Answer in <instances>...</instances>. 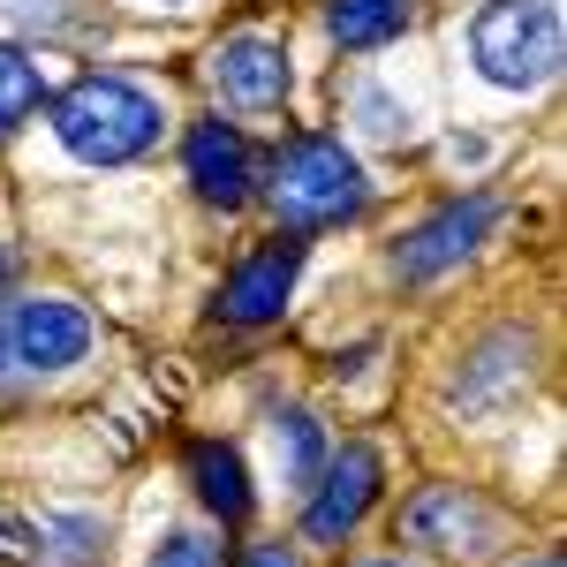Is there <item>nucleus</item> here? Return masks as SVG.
Returning <instances> with one entry per match:
<instances>
[{
  "mask_svg": "<svg viewBox=\"0 0 567 567\" xmlns=\"http://www.w3.org/2000/svg\"><path fill=\"white\" fill-rule=\"evenodd\" d=\"M53 136L84 167H130L167 136V106L130 76H76L53 99Z\"/></svg>",
  "mask_w": 567,
  "mask_h": 567,
  "instance_id": "obj_1",
  "label": "nucleus"
},
{
  "mask_svg": "<svg viewBox=\"0 0 567 567\" xmlns=\"http://www.w3.org/2000/svg\"><path fill=\"white\" fill-rule=\"evenodd\" d=\"M470 61L492 91H545L560 76V8L553 0H484L470 16Z\"/></svg>",
  "mask_w": 567,
  "mask_h": 567,
  "instance_id": "obj_2",
  "label": "nucleus"
},
{
  "mask_svg": "<svg viewBox=\"0 0 567 567\" xmlns=\"http://www.w3.org/2000/svg\"><path fill=\"white\" fill-rule=\"evenodd\" d=\"M371 182L355 167L349 144L333 136H296L280 159H272V213L288 219V235H310V227H341V219L363 213Z\"/></svg>",
  "mask_w": 567,
  "mask_h": 567,
  "instance_id": "obj_3",
  "label": "nucleus"
},
{
  "mask_svg": "<svg viewBox=\"0 0 567 567\" xmlns=\"http://www.w3.org/2000/svg\"><path fill=\"white\" fill-rule=\"evenodd\" d=\"M99 326L84 303H61V296H31V303L0 310V363L23 371V379H53L69 363H84Z\"/></svg>",
  "mask_w": 567,
  "mask_h": 567,
  "instance_id": "obj_4",
  "label": "nucleus"
},
{
  "mask_svg": "<svg viewBox=\"0 0 567 567\" xmlns=\"http://www.w3.org/2000/svg\"><path fill=\"white\" fill-rule=\"evenodd\" d=\"M401 537L432 545V553H454V560H484L507 545V515L477 499L470 484H424L409 507H401Z\"/></svg>",
  "mask_w": 567,
  "mask_h": 567,
  "instance_id": "obj_5",
  "label": "nucleus"
},
{
  "mask_svg": "<svg viewBox=\"0 0 567 567\" xmlns=\"http://www.w3.org/2000/svg\"><path fill=\"white\" fill-rule=\"evenodd\" d=\"M379 484H386V462H379V446H341V454H326V462H318V477H310L303 537H318V545L349 537V529L371 515Z\"/></svg>",
  "mask_w": 567,
  "mask_h": 567,
  "instance_id": "obj_6",
  "label": "nucleus"
},
{
  "mask_svg": "<svg viewBox=\"0 0 567 567\" xmlns=\"http://www.w3.org/2000/svg\"><path fill=\"white\" fill-rule=\"evenodd\" d=\"M492 227H499V197H492V189H470V197H454L446 213L424 219V227L393 250V265H401V280H416V288H424V280H439V272H454V265L470 258Z\"/></svg>",
  "mask_w": 567,
  "mask_h": 567,
  "instance_id": "obj_7",
  "label": "nucleus"
},
{
  "mask_svg": "<svg viewBox=\"0 0 567 567\" xmlns=\"http://www.w3.org/2000/svg\"><path fill=\"white\" fill-rule=\"evenodd\" d=\"M296 272H303V235H272L258 258H243L219 280V318L227 326H272L296 296Z\"/></svg>",
  "mask_w": 567,
  "mask_h": 567,
  "instance_id": "obj_8",
  "label": "nucleus"
},
{
  "mask_svg": "<svg viewBox=\"0 0 567 567\" xmlns=\"http://www.w3.org/2000/svg\"><path fill=\"white\" fill-rule=\"evenodd\" d=\"M213 84L235 99V106H288V91H296V61H288V45L265 39V31H235V39H219L213 53Z\"/></svg>",
  "mask_w": 567,
  "mask_h": 567,
  "instance_id": "obj_9",
  "label": "nucleus"
},
{
  "mask_svg": "<svg viewBox=\"0 0 567 567\" xmlns=\"http://www.w3.org/2000/svg\"><path fill=\"white\" fill-rule=\"evenodd\" d=\"M182 159H189L197 197L219 205V213H243V205L258 197V167H250V144H243L235 122H197L189 144H182Z\"/></svg>",
  "mask_w": 567,
  "mask_h": 567,
  "instance_id": "obj_10",
  "label": "nucleus"
},
{
  "mask_svg": "<svg viewBox=\"0 0 567 567\" xmlns=\"http://www.w3.org/2000/svg\"><path fill=\"white\" fill-rule=\"evenodd\" d=\"M409 16H416V0H326V31L341 53H379L409 31Z\"/></svg>",
  "mask_w": 567,
  "mask_h": 567,
  "instance_id": "obj_11",
  "label": "nucleus"
},
{
  "mask_svg": "<svg viewBox=\"0 0 567 567\" xmlns=\"http://www.w3.org/2000/svg\"><path fill=\"white\" fill-rule=\"evenodd\" d=\"M523 379H529V333H492V341L462 363L454 401H462V409H484L492 393H515Z\"/></svg>",
  "mask_w": 567,
  "mask_h": 567,
  "instance_id": "obj_12",
  "label": "nucleus"
},
{
  "mask_svg": "<svg viewBox=\"0 0 567 567\" xmlns=\"http://www.w3.org/2000/svg\"><path fill=\"white\" fill-rule=\"evenodd\" d=\"M189 484H197V499L213 507L219 523H243V515H250V477H243V454H235V446L197 439V446H189Z\"/></svg>",
  "mask_w": 567,
  "mask_h": 567,
  "instance_id": "obj_13",
  "label": "nucleus"
},
{
  "mask_svg": "<svg viewBox=\"0 0 567 567\" xmlns=\"http://www.w3.org/2000/svg\"><path fill=\"white\" fill-rule=\"evenodd\" d=\"M106 523L99 515H39V567H99Z\"/></svg>",
  "mask_w": 567,
  "mask_h": 567,
  "instance_id": "obj_14",
  "label": "nucleus"
},
{
  "mask_svg": "<svg viewBox=\"0 0 567 567\" xmlns=\"http://www.w3.org/2000/svg\"><path fill=\"white\" fill-rule=\"evenodd\" d=\"M272 446H280V477L303 484V492H310V477H318V462L333 454V446H326V424H318L310 409H280V416H272Z\"/></svg>",
  "mask_w": 567,
  "mask_h": 567,
  "instance_id": "obj_15",
  "label": "nucleus"
},
{
  "mask_svg": "<svg viewBox=\"0 0 567 567\" xmlns=\"http://www.w3.org/2000/svg\"><path fill=\"white\" fill-rule=\"evenodd\" d=\"M39 99H45V84H39V61L23 53V45H0V136H16L31 114H39Z\"/></svg>",
  "mask_w": 567,
  "mask_h": 567,
  "instance_id": "obj_16",
  "label": "nucleus"
},
{
  "mask_svg": "<svg viewBox=\"0 0 567 567\" xmlns=\"http://www.w3.org/2000/svg\"><path fill=\"white\" fill-rule=\"evenodd\" d=\"M355 122H363V136H379V144H393V136H409V106H401L393 91L363 84V91H355Z\"/></svg>",
  "mask_w": 567,
  "mask_h": 567,
  "instance_id": "obj_17",
  "label": "nucleus"
},
{
  "mask_svg": "<svg viewBox=\"0 0 567 567\" xmlns=\"http://www.w3.org/2000/svg\"><path fill=\"white\" fill-rule=\"evenodd\" d=\"M0 16L31 23V31H69V23H76V8H69V0H0Z\"/></svg>",
  "mask_w": 567,
  "mask_h": 567,
  "instance_id": "obj_18",
  "label": "nucleus"
},
{
  "mask_svg": "<svg viewBox=\"0 0 567 567\" xmlns=\"http://www.w3.org/2000/svg\"><path fill=\"white\" fill-rule=\"evenodd\" d=\"M152 567H219V545H205V537H189V529H175L159 553H152Z\"/></svg>",
  "mask_w": 567,
  "mask_h": 567,
  "instance_id": "obj_19",
  "label": "nucleus"
},
{
  "mask_svg": "<svg viewBox=\"0 0 567 567\" xmlns=\"http://www.w3.org/2000/svg\"><path fill=\"white\" fill-rule=\"evenodd\" d=\"M0 567H39V523L0 515Z\"/></svg>",
  "mask_w": 567,
  "mask_h": 567,
  "instance_id": "obj_20",
  "label": "nucleus"
},
{
  "mask_svg": "<svg viewBox=\"0 0 567 567\" xmlns=\"http://www.w3.org/2000/svg\"><path fill=\"white\" fill-rule=\"evenodd\" d=\"M243 567H303V553H296V545H250Z\"/></svg>",
  "mask_w": 567,
  "mask_h": 567,
  "instance_id": "obj_21",
  "label": "nucleus"
},
{
  "mask_svg": "<svg viewBox=\"0 0 567 567\" xmlns=\"http://www.w3.org/2000/svg\"><path fill=\"white\" fill-rule=\"evenodd\" d=\"M523 567H567V560H560V553H529Z\"/></svg>",
  "mask_w": 567,
  "mask_h": 567,
  "instance_id": "obj_22",
  "label": "nucleus"
},
{
  "mask_svg": "<svg viewBox=\"0 0 567 567\" xmlns=\"http://www.w3.org/2000/svg\"><path fill=\"white\" fill-rule=\"evenodd\" d=\"M8 272H16V258H8V250H0V288H8Z\"/></svg>",
  "mask_w": 567,
  "mask_h": 567,
  "instance_id": "obj_23",
  "label": "nucleus"
},
{
  "mask_svg": "<svg viewBox=\"0 0 567 567\" xmlns=\"http://www.w3.org/2000/svg\"><path fill=\"white\" fill-rule=\"evenodd\" d=\"M371 567H401V560H371Z\"/></svg>",
  "mask_w": 567,
  "mask_h": 567,
  "instance_id": "obj_24",
  "label": "nucleus"
},
{
  "mask_svg": "<svg viewBox=\"0 0 567 567\" xmlns=\"http://www.w3.org/2000/svg\"><path fill=\"white\" fill-rule=\"evenodd\" d=\"M159 8H182V0H159Z\"/></svg>",
  "mask_w": 567,
  "mask_h": 567,
  "instance_id": "obj_25",
  "label": "nucleus"
}]
</instances>
